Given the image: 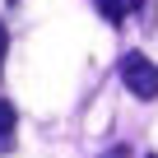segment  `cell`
Returning <instances> with one entry per match:
<instances>
[{"label":"cell","mask_w":158,"mask_h":158,"mask_svg":"<svg viewBox=\"0 0 158 158\" xmlns=\"http://www.w3.org/2000/svg\"><path fill=\"white\" fill-rule=\"evenodd\" d=\"M121 84L139 98V102H153L158 98V65L139 51H126L121 56Z\"/></svg>","instance_id":"obj_1"},{"label":"cell","mask_w":158,"mask_h":158,"mask_svg":"<svg viewBox=\"0 0 158 158\" xmlns=\"http://www.w3.org/2000/svg\"><path fill=\"white\" fill-rule=\"evenodd\" d=\"M14 126H19L14 102H5V98H0V153H10V149H14Z\"/></svg>","instance_id":"obj_2"},{"label":"cell","mask_w":158,"mask_h":158,"mask_svg":"<svg viewBox=\"0 0 158 158\" xmlns=\"http://www.w3.org/2000/svg\"><path fill=\"white\" fill-rule=\"evenodd\" d=\"M139 5H144V0H98V10H102L112 23H121V19H126V14H135Z\"/></svg>","instance_id":"obj_3"},{"label":"cell","mask_w":158,"mask_h":158,"mask_svg":"<svg viewBox=\"0 0 158 158\" xmlns=\"http://www.w3.org/2000/svg\"><path fill=\"white\" fill-rule=\"evenodd\" d=\"M0 60H5V23H0Z\"/></svg>","instance_id":"obj_4"},{"label":"cell","mask_w":158,"mask_h":158,"mask_svg":"<svg viewBox=\"0 0 158 158\" xmlns=\"http://www.w3.org/2000/svg\"><path fill=\"white\" fill-rule=\"evenodd\" d=\"M107 158H130V153H126V149H112V153H107Z\"/></svg>","instance_id":"obj_5"},{"label":"cell","mask_w":158,"mask_h":158,"mask_svg":"<svg viewBox=\"0 0 158 158\" xmlns=\"http://www.w3.org/2000/svg\"><path fill=\"white\" fill-rule=\"evenodd\" d=\"M144 158H158V153H144Z\"/></svg>","instance_id":"obj_6"},{"label":"cell","mask_w":158,"mask_h":158,"mask_svg":"<svg viewBox=\"0 0 158 158\" xmlns=\"http://www.w3.org/2000/svg\"><path fill=\"white\" fill-rule=\"evenodd\" d=\"M10 5H19V0H10Z\"/></svg>","instance_id":"obj_7"}]
</instances>
